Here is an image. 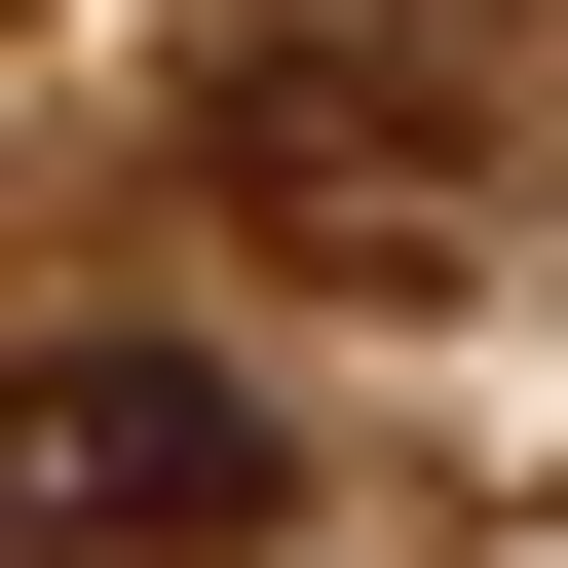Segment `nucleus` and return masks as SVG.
<instances>
[{"label": "nucleus", "instance_id": "obj_2", "mask_svg": "<svg viewBox=\"0 0 568 568\" xmlns=\"http://www.w3.org/2000/svg\"><path fill=\"white\" fill-rule=\"evenodd\" d=\"M227 152H265V227H304V265H417V227L493 190V77H455V39H265Z\"/></svg>", "mask_w": 568, "mask_h": 568}, {"label": "nucleus", "instance_id": "obj_1", "mask_svg": "<svg viewBox=\"0 0 568 568\" xmlns=\"http://www.w3.org/2000/svg\"><path fill=\"white\" fill-rule=\"evenodd\" d=\"M0 530H39V568H227V530H265V379L39 342V379H0Z\"/></svg>", "mask_w": 568, "mask_h": 568}]
</instances>
